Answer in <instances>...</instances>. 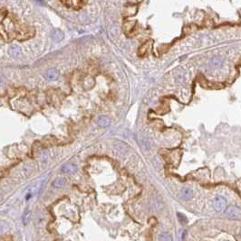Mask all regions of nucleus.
Returning a JSON list of instances; mask_svg holds the SVG:
<instances>
[{"mask_svg":"<svg viewBox=\"0 0 241 241\" xmlns=\"http://www.w3.org/2000/svg\"><path fill=\"white\" fill-rule=\"evenodd\" d=\"M149 48V43H145L143 45H142V46L140 47V49H139V54L140 56H143L145 53H147Z\"/></svg>","mask_w":241,"mask_h":241,"instance_id":"17","label":"nucleus"},{"mask_svg":"<svg viewBox=\"0 0 241 241\" xmlns=\"http://www.w3.org/2000/svg\"><path fill=\"white\" fill-rule=\"evenodd\" d=\"M137 13V6H127L124 10V15L130 16V15H134Z\"/></svg>","mask_w":241,"mask_h":241,"instance_id":"13","label":"nucleus"},{"mask_svg":"<svg viewBox=\"0 0 241 241\" xmlns=\"http://www.w3.org/2000/svg\"><path fill=\"white\" fill-rule=\"evenodd\" d=\"M114 149L120 155H122L128 152V145L122 142H116L114 144Z\"/></svg>","mask_w":241,"mask_h":241,"instance_id":"5","label":"nucleus"},{"mask_svg":"<svg viewBox=\"0 0 241 241\" xmlns=\"http://www.w3.org/2000/svg\"><path fill=\"white\" fill-rule=\"evenodd\" d=\"M62 171L64 172H66V173H73L74 172L77 171V166L74 165L73 163H68V164H65L63 166L62 168Z\"/></svg>","mask_w":241,"mask_h":241,"instance_id":"11","label":"nucleus"},{"mask_svg":"<svg viewBox=\"0 0 241 241\" xmlns=\"http://www.w3.org/2000/svg\"><path fill=\"white\" fill-rule=\"evenodd\" d=\"M97 1H100V0H97Z\"/></svg>","mask_w":241,"mask_h":241,"instance_id":"24","label":"nucleus"},{"mask_svg":"<svg viewBox=\"0 0 241 241\" xmlns=\"http://www.w3.org/2000/svg\"><path fill=\"white\" fill-rule=\"evenodd\" d=\"M8 53L14 58H19L22 54V50L17 45H12L8 49Z\"/></svg>","mask_w":241,"mask_h":241,"instance_id":"6","label":"nucleus"},{"mask_svg":"<svg viewBox=\"0 0 241 241\" xmlns=\"http://www.w3.org/2000/svg\"><path fill=\"white\" fill-rule=\"evenodd\" d=\"M210 66L211 68H214V69H217V68H220L222 64H223V61L221 58L219 57H215V58H212V59L210 61Z\"/></svg>","mask_w":241,"mask_h":241,"instance_id":"8","label":"nucleus"},{"mask_svg":"<svg viewBox=\"0 0 241 241\" xmlns=\"http://www.w3.org/2000/svg\"><path fill=\"white\" fill-rule=\"evenodd\" d=\"M2 200V195H1V193H0V201Z\"/></svg>","mask_w":241,"mask_h":241,"instance_id":"22","label":"nucleus"},{"mask_svg":"<svg viewBox=\"0 0 241 241\" xmlns=\"http://www.w3.org/2000/svg\"><path fill=\"white\" fill-rule=\"evenodd\" d=\"M180 239H183L184 237H185V234H186V231L183 230V231H180Z\"/></svg>","mask_w":241,"mask_h":241,"instance_id":"21","label":"nucleus"},{"mask_svg":"<svg viewBox=\"0 0 241 241\" xmlns=\"http://www.w3.org/2000/svg\"><path fill=\"white\" fill-rule=\"evenodd\" d=\"M94 86V79L93 77H87L85 79L84 83H82V87L85 89H91Z\"/></svg>","mask_w":241,"mask_h":241,"instance_id":"10","label":"nucleus"},{"mask_svg":"<svg viewBox=\"0 0 241 241\" xmlns=\"http://www.w3.org/2000/svg\"><path fill=\"white\" fill-rule=\"evenodd\" d=\"M30 218H31V212L28 209H27L26 211H24V213L22 215V220H23V223L24 224V225H27V224L29 222Z\"/></svg>","mask_w":241,"mask_h":241,"instance_id":"15","label":"nucleus"},{"mask_svg":"<svg viewBox=\"0 0 241 241\" xmlns=\"http://www.w3.org/2000/svg\"><path fill=\"white\" fill-rule=\"evenodd\" d=\"M66 180L64 178H57L53 181V186L54 188H62L65 185Z\"/></svg>","mask_w":241,"mask_h":241,"instance_id":"14","label":"nucleus"},{"mask_svg":"<svg viewBox=\"0 0 241 241\" xmlns=\"http://www.w3.org/2000/svg\"><path fill=\"white\" fill-rule=\"evenodd\" d=\"M227 216L230 219H238L241 217V210L236 206H230L227 210Z\"/></svg>","mask_w":241,"mask_h":241,"instance_id":"2","label":"nucleus"},{"mask_svg":"<svg viewBox=\"0 0 241 241\" xmlns=\"http://www.w3.org/2000/svg\"><path fill=\"white\" fill-rule=\"evenodd\" d=\"M44 77L47 80H50V81H53V80H56L58 78H59V71L55 69H51V70H48L45 73Z\"/></svg>","mask_w":241,"mask_h":241,"instance_id":"4","label":"nucleus"},{"mask_svg":"<svg viewBox=\"0 0 241 241\" xmlns=\"http://www.w3.org/2000/svg\"><path fill=\"white\" fill-rule=\"evenodd\" d=\"M35 169V166L34 164H32V163H28V164H26L24 166V167L22 168L21 170V173L23 174V175L24 177H27L28 175H30V174L33 172V171H34Z\"/></svg>","mask_w":241,"mask_h":241,"instance_id":"9","label":"nucleus"},{"mask_svg":"<svg viewBox=\"0 0 241 241\" xmlns=\"http://www.w3.org/2000/svg\"><path fill=\"white\" fill-rule=\"evenodd\" d=\"M98 125L101 127H107L110 125V119L106 116H102L98 119Z\"/></svg>","mask_w":241,"mask_h":241,"instance_id":"12","label":"nucleus"},{"mask_svg":"<svg viewBox=\"0 0 241 241\" xmlns=\"http://www.w3.org/2000/svg\"><path fill=\"white\" fill-rule=\"evenodd\" d=\"M51 37L54 42H61L64 37V34L60 29H54L51 33Z\"/></svg>","mask_w":241,"mask_h":241,"instance_id":"7","label":"nucleus"},{"mask_svg":"<svg viewBox=\"0 0 241 241\" xmlns=\"http://www.w3.org/2000/svg\"><path fill=\"white\" fill-rule=\"evenodd\" d=\"M135 26V21H126L123 24V28L125 32H130Z\"/></svg>","mask_w":241,"mask_h":241,"instance_id":"16","label":"nucleus"},{"mask_svg":"<svg viewBox=\"0 0 241 241\" xmlns=\"http://www.w3.org/2000/svg\"><path fill=\"white\" fill-rule=\"evenodd\" d=\"M179 196L181 200L183 201H189L193 197V190L189 188H182L180 190Z\"/></svg>","mask_w":241,"mask_h":241,"instance_id":"3","label":"nucleus"},{"mask_svg":"<svg viewBox=\"0 0 241 241\" xmlns=\"http://www.w3.org/2000/svg\"><path fill=\"white\" fill-rule=\"evenodd\" d=\"M159 239L160 240H164V241H171L172 238L169 233H165V232H163V233H161L159 235Z\"/></svg>","mask_w":241,"mask_h":241,"instance_id":"19","label":"nucleus"},{"mask_svg":"<svg viewBox=\"0 0 241 241\" xmlns=\"http://www.w3.org/2000/svg\"><path fill=\"white\" fill-rule=\"evenodd\" d=\"M227 207V201L225 198L221 196H217L214 200V208L218 212H222Z\"/></svg>","mask_w":241,"mask_h":241,"instance_id":"1","label":"nucleus"},{"mask_svg":"<svg viewBox=\"0 0 241 241\" xmlns=\"http://www.w3.org/2000/svg\"><path fill=\"white\" fill-rule=\"evenodd\" d=\"M178 218H179V220L181 224H186L188 222V220L187 218L185 217V216L183 214H181V213H178Z\"/></svg>","mask_w":241,"mask_h":241,"instance_id":"20","label":"nucleus"},{"mask_svg":"<svg viewBox=\"0 0 241 241\" xmlns=\"http://www.w3.org/2000/svg\"><path fill=\"white\" fill-rule=\"evenodd\" d=\"M3 1H4V0H0V3H2Z\"/></svg>","mask_w":241,"mask_h":241,"instance_id":"23","label":"nucleus"},{"mask_svg":"<svg viewBox=\"0 0 241 241\" xmlns=\"http://www.w3.org/2000/svg\"><path fill=\"white\" fill-rule=\"evenodd\" d=\"M7 231H8V225L4 221H0V235L6 233Z\"/></svg>","mask_w":241,"mask_h":241,"instance_id":"18","label":"nucleus"}]
</instances>
